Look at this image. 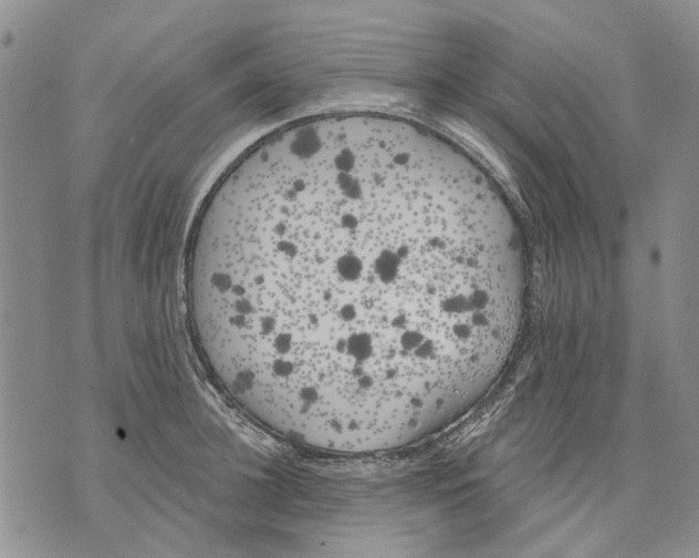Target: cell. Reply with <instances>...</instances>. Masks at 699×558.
<instances>
[{"label":"cell","instance_id":"6da1fadb","mask_svg":"<svg viewBox=\"0 0 699 558\" xmlns=\"http://www.w3.org/2000/svg\"><path fill=\"white\" fill-rule=\"evenodd\" d=\"M187 290L223 391L291 443L397 448L453 422L517 344L526 267L493 180L431 128L302 121L216 183Z\"/></svg>","mask_w":699,"mask_h":558}]
</instances>
